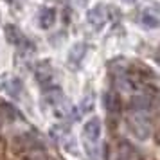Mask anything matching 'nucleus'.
<instances>
[{
    "label": "nucleus",
    "instance_id": "3",
    "mask_svg": "<svg viewBox=\"0 0 160 160\" xmlns=\"http://www.w3.org/2000/svg\"><path fill=\"white\" fill-rule=\"evenodd\" d=\"M87 20H88V23H90L92 27L101 29L102 25H104V22H106V9H104V6L97 4L95 8H92L90 11H88Z\"/></svg>",
    "mask_w": 160,
    "mask_h": 160
},
{
    "label": "nucleus",
    "instance_id": "7",
    "mask_svg": "<svg viewBox=\"0 0 160 160\" xmlns=\"http://www.w3.org/2000/svg\"><path fill=\"white\" fill-rule=\"evenodd\" d=\"M56 22V11L52 8H43L40 11V27L42 29H51Z\"/></svg>",
    "mask_w": 160,
    "mask_h": 160
},
{
    "label": "nucleus",
    "instance_id": "4",
    "mask_svg": "<svg viewBox=\"0 0 160 160\" xmlns=\"http://www.w3.org/2000/svg\"><path fill=\"white\" fill-rule=\"evenodd\" d=\"M102 106L110 113H119L121 112V97L115 90H108L102 95Z\"/></svg>",
    "mask_w": 160,
    "mask_h": 160
},
{
    "label": "nucleus",
    "instance_id": "12",
    "mask_svg": "<svg viewBox=\"0 0 160 160\" xmlns=\"http://www.w3.org/2000/svg\"><path fill=\"white\" fill-rule=\"evenodd\" d=\"M124 2H126V4H133V2H135V0H124Z\"/></svg>",
    "mask_w": 160,
    "mask_h": 160
},
{
    "label": "nucleus",
    "instance_id": "9",
    "mask_svg": "<svg viewBox=\"0 0 160 160\" xmlns=\"http://www.w3.org/2000/svg\"><path fill=\"white\" fill-rule=\"evenodd\" d=\"M36 81L40 85H49L52 81V68L49 63H42V65L36 68Z\"/></svg>",
    "mask_w": 160,
    "mask_h": 160
},
{
    "label": "nucleus",
    "instance_id": "1",
    "mask_svg": "<svg viewBox=\"0 0 160 160\" xmlns=\"http://www.w3.org/2000/svg\"><path fill=\"white\" fill-rule=\"evenodd\" d=\"M128 126H130L131 133L138 138V140H146L151 137L153 126L149 122V119L144 115V112H135L128 117Z\"/></svg>",
    "mask_w": 160,
    "mask_h": 160
},
{
    "label": "nucleus",
    "instance_id": "5",
    "mask_svg": "<svg viewBox=\"0 0 160 160\" xmlns=\"http://www.w3.org/2000/svg\"><path fill=\"white\" fill-rule=\"evenodd\" d=\"M85 54H87V43H79L72 45V49L68 51V61H70V65H79L81 59L85 58Z\"/></svg>",
    "mask_w": 160,
    "mask_h": 160
},
{
    "label": "nucleus",
    "instance_id": "11",
    "mask_svg": "<svg viewBox=\"0 0 160 160\" xmlns=\"http://www.w3.org/2000/svg\"><path fill=\"white\" fill-rule=\"evenodd\" d=\"M4 88H6V92H8L11 97H18V95H20V92H22V81L15 78V79L8 81V83L4 85Z\"/></svg>",
    "mask_w": 160,
    "mask_h": 160
},
{
    "label": "nucleus",
    "instance_id": "6",
    "mask_svg": "<svg viewBox=\"0 0 160 160\" xmlns=\"http://www.w3.org/2000/svg\"><path fill=\"white\" fill-rule=\"evenodd\" d=\"M142 23L148 29H157L158 27V9L148 8L142 11Z\"/></svg>",
    "mask_w": 160,
    "mask_h": 160
},
{
    "label": "nucleus",
    "instance_id": "2",
    "mask_svg": "<svg viewBox=\"0 0 160 160\" xmlns=\"http://www.w3.org/2000/svg\"><path fill=\"white\" fill-rule=\"evenodd\" d=\"M101 137V121L97 117H92L88 122H85L83 128V138L87 142H97Z\"/></svg>",
    "mask_w": 160,
    "mask_h": 160
},
{
    "label": "nucleus",
    "instance_id": "8",
    "mask_svg": "<svg viewBox=\"0 0 160 160\" xmlns=\"http://www.w3.org/2000/svg\"><path fill=\"white\" fill-rule=\"evenodd\" d=\"M4 34H6V40H8L11 45H16L18 47V43L22 42V32H20V29L16 27V25H13V23H8L6 27H4Z\"/></svg>",
    "mask_w": 160,
    "mask_h": 160
},
{
    "label": "nucleus",
    "instance_id": "10",
    "mask_svg": "<svg viewBox=\"0 0 160 160\" xmlns=\"http://www.w3.org/2000/svg\"><path fill=\"white\" fill-rule=\"evenodd\" d=\"M151 106H153L151 99L148 95H137V97L131 99V108L135 110V112H148Z\"/></svg>",
    "mask_w": 160,
    "mask_h": 160
}]
</instances>
